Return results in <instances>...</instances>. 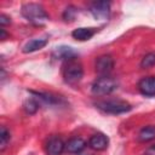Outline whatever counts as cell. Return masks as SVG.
Here are the masks:
<instances>
[{"mask_svg": "<svg viewBox=\"0 0 155 155\" xmlns=\"http://www.w3.org/2000/svg\"><path fill=\"white\" fill-rule=\"evenodd\" d=\"M22 15L25 19H28L29 22H31L33 24H36V25H40L48 19V15L45 11V8L41 5L34 4V2L23 5Z\"/></svg>", "mask_w": 155, "mask_h": 155, "instance_id": "obj_1", "label": "cell"}, {"mask_svg": "<svg viewBox=\"0 0 155 155\" xmlns=\"http://www.w3.org/2000/svg\"><path fill=\"white\" fill-rule=\"evenodd\" d=\"M84 76V68L82 64L76 59H70L67 61L63 65V78L64 81L69 85H75L78 84Z\"/></svg>", "mask_w": 155, "mask_h": 155, "instance_id": "obj_2", "label": "cell"}, {"mask_svg": "<svg viewBox=\"0 0 155 155\" xmlns=\"http://www.w3.org/2000/svg\"><path fill=\"white\" fill-rule=\"evenodd\" d=\"M96 107L101 109L104 113L109 114H122L127 113L132 109L131 104L125 102V101H119V99H108V101H98L96 102Z\"/></svg>", "mask_w": 155, "mask_h": 155, "instance_id": "obj_3", "label": "cell"}, {"mask_svg": "<svg viewBox=\"0 0 155 155\" xmlns=\"http://www.w3.org/2000/svg\"><path fill=\"white\" fill-rule=\"evenodd\" d=\"M117 81L109 76V75H104L98 78L93 85H92V93L96 96H107L110 94L111 92H114L117 88Z\"/></svg>", "mask_w": 155, "mask_h": 155, "instance_id": "obj_4", "label": "cell"}, {"mask_svg": "<svg viewBox=\"0 0 155 155\" xmlns=\"http://www.w3.org/2000/svg\"><path fill=\"white\" fill-rule=\"evenodd\" d=\"M90 11L96 19H107L110 13V2L109 1H94L90 6Z\"/></svg>", "mask_w": 155, "mask_h": 155, "instance_id": "obj_5", "label": "cell"}, {"mask_svg": "<svg viewBox=\"0 0 155 155\" xmlns=\"http://www.w3.org/2000/svg\"><path fill=\"white\" fill-rule=\"evenodd\" d=\"M94 67H96V71L98 74H101L102 76L108 75L114 68V59L110 54L99 56L96 59V65Z\"/></svg>", "mask_w": 155, "mask_h": 155, "instance_id": "obj_6", "label": "cell"}, {"mask_svg": "<svg viewBox=\"0 0 155 155\" xmlns=\"http://www.w3.org/2000/svg\"><path fill=\"white\" fill-rule=\"evenodd\" d=\"M65 150V143L58 136H52L46 143V153L48 155H61Z\"/></svg>", "mask_w": 155, "mask_h": 155, "instance_id": "obj_7", "label": "cell"}, {"mask_svg": "<svg viewBox=\"0 0 155 155\" xmlns=\"http://www.w3.org/2000/svg\"><path fill=\"white\" fill-rule=\"evenodd\" d=\"M138 90L143 96H147V97L155 96V76L143 78L138 82Z\"/></svg>", "mask_w": 155, "mask_h": 155, "instance_id": "obj_8", "label": "cell"}, {"mask_svg": "<svg viewBox=\"0 0 155 155\" xmlns=\"http://www.w3.org/2000/svg\"><path fill=\"white\" fill-rule=\"evenodd\" d=\"M108 144H109V139L103 133H96V134L91 136V138L88 140V147L96 151H102V150L107 149Z\"/></svg>", "mask_w": 155, "mask_h": 155, "instance_id": "obj_9", "label": "cell"}, {"mask_svg": "<svg viewBox=\"0 0 155 155\" xmlns=\"http://www.w3.org/2000/svg\"><path fill=\"white\" fill-rule=\"evenodd\" d=\"M52 57L56 58V59H64L67 62V61H70V59L76 58L78 57V52L73 47H69V46H59V47H56L54 48V51L52 52Z\"/></svg>", "mask_w": 155, "mask_h": 155, "instance_id": "obj_10", "label": "cell"}, {"mask_svg": "<svg viewBox=\"0 0 155 155\" xmlns=\"http://www.w3.org/2000/svg\"><path fill=\"white\" fill-rule=\"evenodd\" d=\"M86 148V142L80 137H73L65 143V150L69 154H79Z\"/></svg>", "mask_w": 155, "mask_h": 155, "instance_id": "obj_11", "label": "cell"}, {"mask_svg": "<svg viewBox=\"0 0 155 155\" xmlns=\"http://www.w3.org/2000/svg\"><path fill=\"white\" fill-rule=\"evenodd\" d=\"M48 40L46 38H42V39H33L30 41H28L24 47H23V52L24 53H29V52H35L38 50H41L44 48L46 45H47Z\"/></svg>", "mask_w": 155, "mask_h": 155, "instance_id": "obj_12", "label": "cell"}, {"mask_svg": "<svg viewBox=\"0 0 155 155\" xmlns=\"http://www.w3.org/2000/svg\"><path fill=\"white\" fill-rule=\"evenodd\" d=\"M96 34V28H78L71 33V36L79 41L90 40Z\"/></svg>", "mask_w": 155, "mask_h": 155, "instance_id": "obj_13", "label": "cell"}, {"mask_svg": "<svg viewBox=\"0 0 155 155\" xmlns=\"http://www.w3.org/2000/svg\"><path fill=\"white\" fill-rule=\"evenodd\" d=\"M155 139V126L154 125H149V126H145L143 127L139 133H138V140L139 142H150Z\"/></svg>", "mask_w": 155, "mask_h": 155, "instance_id": "obj_14", "label": "cell"}, {"mask_svg": "<svg viewBox=\"0 0 155 155\" xmlns=\"http://www.w3.org/2000/svg\"><path fill=\"white\" fill-rule=\"evenodd\" d=\"M39 102H38V99H35V98H29V99H27L25 102H24V109H25V111L28 113V114H35L36 111H38V109H39Z\"/></svg>", "mask_w": 155, "mask_h": 155, "instance_id": "obj_15", "label": "cell"}, {"mask_svg": "<svg viewBox=\"0 0 155 155\" xmlns=\"http://www.w3.org/2000/svg\"><path fill=\"white\" fill-rule=\"evenodd\" d=\"M153 65H155V53L154 52H149L142 58L140 67L144 68V69H148V68H151Z\"/></svg>", "mask_w": 155, "mask_h": 155, "instance_id": "obj_16", "label": "cell"}, {"mask_svg": "<svg viewBox=\"0 0 155 155\" xmlns=\"http://www.w3.org/2000/svg\"><path fill=\"white\" fill-rule=\"evenodd\" d=\"M10 132L7 131V128L6 127H1L0 128V149L1 150H4L5 148H6V145H7V143L10 142Z\"/></svg>", "mask_w": 155, "mask_h": 155, "instance_id": "obj_17", "label": "cell"}, {"mask_svg": "<svg viewBox=\"0 0 155 155\" xmlns=\"http://www.w3.org/2000/svg\"><path fill=\"white\" fill-rule=\"evenodd\" d=\"M75 13H76V7L74 6H69L65 8L64 13H63V18L65 21H73L74 17H75Z\"/></svg>", "mask_w": 155, "mask_h": 155, "instance_id": "obj_18", "label": "cell"}, {"mask_svg": "<svg viewBox=\"0 0 155 155\" xmlns=\"http://www.w3.org/2000/svg\"><path fill=\"white\" fill-rule=\"evenodd\" d=\"M11 23V18L8 17V16H6V15H0V24L4 27V25H7V24H10Z\"/></svg>", "mask_w": 155, "mask_h": 155, "instance_id": "obj_19", "label": "cell"}, {"mask_svg": "<svg viewBox=\"0 0 155 155\" xmlns=\"http://www.w3.org/2000/svg\"><path fill=\"white\" fill-rule=\"evenodd\" d=\"M144 155H155V144L150 145V147L144 151Z\"/></svg>", "mask_w": 155, "mask_h": 155, "instance_id": "obj_20", "label": "cell"}, {"mask_svg": "<svg viewBox=\"0 0 155 155\" xmlns=\"http://www.w3.org/2000/svg\"><path fill=\"white\" fill-rule=\"evenodd\" d=\"M6 36H7V34H6L5 29H0V39H1V40H5Z\"/></svg>", "mask_w": 155, "mask_h": 155, "instance_id": "obj_21", "label": "cell"}]
</instances>
